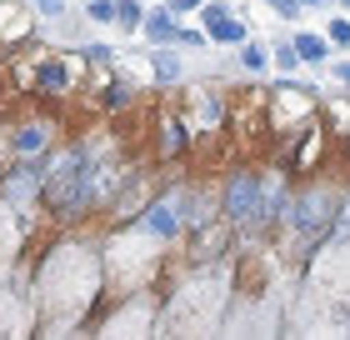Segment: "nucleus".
Returning a JSON list of instances; mask_svg holds the SVG:
<instances>
[{"mask_svg":"<svg viewBox=\"0 0 350 340\" xmlns=\"http://www.w3.org/2000/svg\"><path fill=\"white\" fill-rule=\"evenodd\" d=\"M336 45H350V21H330V30H325Z\"/></svg>","mask_w":350,"mask_h":340,"instance_id":"7","label":"nucleus"},{"mask_svg":"<svg viewBox=\"0 0 350 340\" xmlns=\"http://www.w3.org/2000/svg\"><path fill=\"white\" fill-rule=\"evenodd\" d=\"M175 225H180V210H175V205L150 210V231H155V235H175Z\"/></svg>","mask_w":350,"mask_h":340,"instance_id":"3","label":"nucleus"},{"mask_svg":"<svg viewBox=\"0 0 350 340\" xmlns=\"http://www.w3.org/2000/svg\"><path fill=\"white\" fill-rule=\"evenodd\" d=\"M155 70H161V80H175V75H180V66H175L170 55H155Z\"/></svg>","mask_w":350,"mask_h":340,"instance_id":"9","label":"nucleus"},{"mask_svg":"<svg viewBox=\"0 0 350 340\" xmlns=\"http://www.w3.org/2000/svg\"><path fill=\"white\" fill-rule=\"evenodd\" d=\"M40 10H66V0H40Z\"/></svg>","mask_w":350,"mask_h":340,"instance_id":"16","label":"nucleus"},{"mask_svg":"<svg viewBox=\"0 0 350 340\" xmlns=\"http://www.w3.org/2000/svg\"><path fill=\"white\" fill-rule=\"evenodd\" d=\"M175 40H180V45H205L200 30H175Z\"/></svg>","mask_w":350,"mask_h":340,"instance_id":"13","label":"nucleus"},{"mask_svg":"<svg viewBox=\"0 0 350 340\" xmlns=\"http://www.w3.org/2000/svg\"><path fill=\"white\" fill-rule=\"evenodd\" d=\"M245 66L250 70H265V51H260V45H250V51H245Z\"/></svg>","mask_w":350,"mask_h":340,"instance_id":"11","label":"nucleus"},{"mask_svg":"<svg viewBox=\"0 0 350 340\" xmlns=\"http://www.w3.org/2000/svg\"><path fill=\"white\" fill-rule=\"evenodd\" d=\"M146 30H150V36H155V40H175V21H170V15H165V10H155V15H150V21H146Z\"/></svg>","mask_w":350,"mask_h":340,"instance_id":"4","label":"nucleus"},{"mask_svg":"<svg viewBox=\"0 0 350 340\" xmlns=\"http://www.w3.org/2000/svg\"><path fill=\"white\" fill-rule=\"evenodd\" d=\"M116 15H120L125 25H135V21H140V5H135V0H120V5H116Z\"/></svg>","mask_w":350,"mask_h":340,"instance_id":"8","label":"nucleus"},{"mask_svg":"<svg viewBox=\"0 0 350 340\" xmlns=\"http://www.w3.org/2000/svg\"><path fill=\"white\" fill-rule=\"evenodd\" d=\"M90 15H95V21H110V15H116V5H110V0H90Z\"/></svg>","mask_w":350,"mask_h":340,"instance_id":"10","label":"nucleus"},{"mask_svg":"<svg viewBox=\"0 0 350 340\" xmlns=\"http://www.w3.org/2000/svg\"><path fill=\"white\" fill-rule=\"evenodd\" d=\"M205 30L220 40V45H235V40H245V30L230 21V10L226 5H205Z\"/></svg>","mask_w":350,"mask_h":340,"instance_id":"2","label":"nucleus"},{"mask_svg":"<svg viewBox=\"0 0 350 340\" xmlns=\"http://www.w3.org/2000/svg\"><path fill=\"white\" fill-rule=\"evenodd\" d=\"M345 5H350V0H345Z\"/></svg>","mask_w":350,"mask_h":340,"instance_id":"19","label":"nucleus"},{"mask_svg":"<svg viewBox=\"0 0 350 340\" xmlns=\"http://www.w3.org/2000/svg\"><path fill=\"white\" fill-rule=\"evenodd\" d=\"M275 60H280L285 70H291V66H295V45H280V51H275Z\"/></svg>","mask_w":350,"mask_h":340,"instance_id":"14","label":"nucleus"},{"mask_svg":"<svg viewBox=\"0 0 350 340\" xmlns=\"http://www.w3.org/2000/svg\"><path fill=\"white\" fill-rule=\"evenodd\" d=\"M40 86L45 90H60V86H66V66H40Z\"/></svg>","mask_w":350,"mask_h":340,"instance_id":"6","label":"nucleus"},{"mask_svg":"<svg viewBox=\"0 0 350 340\" xmlns=\"http://www.w3.org/2000/svg\"><path fill=\"white\" fill-rule=\"evenodd\" d=\"M270 5H275L280 15H295V0H270Z\"/></svg>","mask_w":350,"mask_h":340,"instance_id":"15","label":"nucleus"},{"mask_svg":"<svg viewBox=\"0 0 350 340\" xmlns=\"http://www.w3.org/2000/svg\"><path fill=\"white\" fill-rule=\"evenodd\" d=\"M336 75H345V80H350V60H340V66H336Z\"/></svg>","mask_w":350,"mask_h":340,"instance_id":"18","label":"nucleus"},{"mask_svg":"<svg viewBox=\"0 0 350 340\" xmlns=\"http://www.w3.org/2000/svg\"><path fill=\"white\" fill-rule=\"evenodd\" d=\"M90 175H95V155L70 160V166L51 181V200H55V205H81V200L90 196Z\"/></svg>","mask_w":350,"mask_h":340,"instance_id":"1","label":"nucleus"},{"mask_svg":"<svg viewBox=\"0 0 350 340\" xmlns=\"http://www.w3.org/2000/svg\"><path fill=\"white\" fill-rule=\"evenodd\" d=\"M295 55H306V60H325V40H315V36H295Z\"/></svg>","mask_w":350,"mask_h":340,"instance_id":"5","label":"nucleus"},{"mask_svg":"<svg viewBox=\"0 0 350 340\" xmlns=\"http://www.w3.org/2000/svg\"><path fill=\"white\" fill-rule=\"evenodd\" d=\"M15 145H21V151H36V145H40V131H21V135H15Z\"/></svg>","mask_w":350,"mask_h":340,"instance_id":"12","label":"nucleus"},{"mask_svg":"<svg viewBox=\"0 0 350 340\" xmlns=\"http://www.w3.org/2000/svg\"><path fill=\"white\" fill-rule=\"evenodd\" d=\"M200 5V0H175V10H196Z\"/></svg>","mask_w":350,"mask_h":340,"instance_id":"17","label":"nucleus"}]
</instances>
